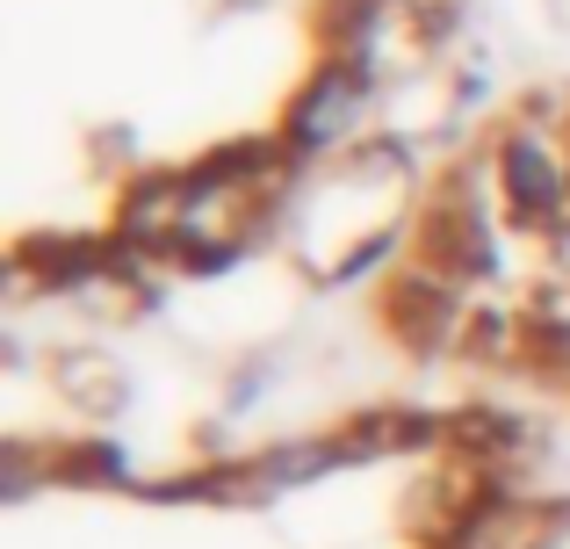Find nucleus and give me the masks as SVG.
Returning a JSON list of instances; mask_svg holds the SVG:
<instances>
[{
    "label": "nucleus",
    "mask_w": 570,
    "mask_h": 549,
    "mask_svg": "<svg viewBox=\"0 0 570 549\" xmlns=\"http://www.w3.org/2000/svg\"><path fill=\"white\" fill-rule=\"evenodd\" d=\"M22 268L37 282H95L101 268H109V254L87 239H29L22 246Z\"/></svg>",
    "instance_id": "nucleus-6"
},
{
    "label": "nucleus",
    "mask_w": 570,
    "mask_h": 549,
    "mask_svg": "<svg viewBox=\"0 0 570 549\" xmlns=\"http://www.w3.org/2000/svg\"><path fill=\"white\" fill-rule=\"evenodd\" d=\"M455 318H462V304H455V290H448V275H412V282L390 290V325H397L412 347H441V340L455 333Z\"/></svg>",
    "instance_id": "nucleus-3"
},
{
    "label": "nucleus",
    "mask_w": 570,
    "mask_h": 549,
    "mask_svg": "<svg viewBox=\"0 0 570 549\" xmlns=\"http://www.w3.org/2000/svg\"><path fill=\"white\" fill-rule=\"evenodd\" d=\"M181 217H188V188L181 182H138L116 225H124L130 246H153V239H174V225H181Z\"/></svg>",
    "instance_id": "nucleus-5"
},
{
    "label": "nucleus",
    "mask_w": 570,
    "mask_h": 549,
    "mask_svg": "<svg viewBox=\"0 0 570 549\" xmlns=\"http://www.w3.org/2000/svg\"><path fill=\"white\" fill-rule=\"evenodd\" d=\"M362 95H368L362 66H325L318 80H311V95L296 101V116H289V153H325V145H340L362 124Z\"/></svg>",
    "instance_id": "nucleus-1"
},
{
    "label": "nucleus",
    "mask_w": 570,
    "mask_h": 549,
    "mask_svg": "<svg viewBox=\"0 0 570 549\" xmlns=\"http://www.w3.org/2000/svg\"><path fill=\"white\" fill-rule=\"evenodd\" d=\"M499 182H505V203H513L528 225H549V217L570 203V182L557 174V159H549V145L534 138V130H513V138H505Z\"/></svg>",
    "instance_id": "nucleus-2"
},
{
    "label": "nucleus",
    "mask_w": 570,
    "mask_h": 549,
    "mask_svg": "<svg viewBox=\"0 0 570 549\" xmlns=\"http://www.w3.org/2000/svg\"><path fill=\"white\" fill-rule=\"evenodd\" d=\"M426 239H441L433 246V275H491V239H484L470 203H448L426 225Z\"/></svg>",
    "instance_id": "nucleus-4"
},
{
    "label": "nucleus",
    "mask_w": 570,
    "mask_h": 549,
    "mask_svg": "<svg viewBox=\"0 0 570 549\" xmlns=\"http://www.w3.org/2000/svg\"><path fill=\"white\" fill-rule=\"evenodd\" d=\"M390 246H397V239H390V232H383V239H368V246H362V254H354V261H347V268H340V282H354V275H362V268H376V261L390 254Z\"/></svg>",
    "instance_id": "nucleus-7"
}]
</instances>
